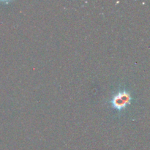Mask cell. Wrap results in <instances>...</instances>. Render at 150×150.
<instances>
[{"label": "cell", "instance_id": "1", "mask_svg": "<svg viewBox=\"0 0 150 150\" xmlns=\"http://www.w3.org/2000/svg\"><path fill=\"white\" fill-rule=\"evenodd\" d=\"M131 101L130 95L126 91H120L111 100V105L115 109L121 111L125 108Z\"/></svg>", "mask_w": 150, "mask_h": 150}]
</instances>
